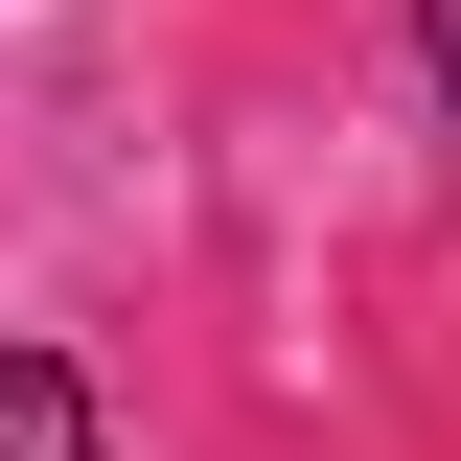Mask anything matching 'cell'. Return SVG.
Returning <instances> with one entry per match:
<instances>
[{
    "label": "cell",
    "instance_id": "cell-2",
    "mask_svg": "<svg viewBox=\"0 0 461 461\" xmlns=\"http://www.w3.org/2000/svg\"><path fill=\"white\" fill-rule=\"evenodd\" d=\"M415 93H438V115H461V0H415Z\"/></svg>",
    "mask_w": 461,
    "mask_h": 461
},
{
    "label": "cell",
    "instance_id": "cell-1",
    "mask_svg": "<svg viewBox=\"0 0 461 461\" xmlns=\"http://www.w3.org/2000/svg\"><path fill=\"white\" fill-rule=\"evenodd\" d=\"M0 461H93V369H47V346H0Z\"/></svg>",
    "mask_w": 461,
    "mask_h": 461
}]
</instances>
